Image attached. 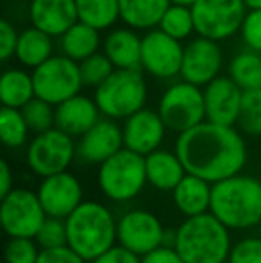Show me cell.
Here are the masks:
<instances>
[{"label": "cell", "instance_id": "cell-1", "mask_svg": "<svg viewBox=\"0 0 261 263\" xmlns=\"http://www.w3.org/2000/svg\"><path fill=\"white\" fill-rule=\"evenodd\" d=\"M174 151L186 172L211 184L240 174L247 163V145L240 129L209 120L177 135Z\"/></svg>", "mask_w": 261, "mask_h": 263}, {"label": "cell", "instance_id": "cell-2", "mask_svg": "<svg viewBox=\"0 0 261 263\" xmlns=\"http://www.w3.org/2000/svg\"><path fill=\"white\" fill-rule=\"evenodd\" d=\"M211 211L231 231L261 226V179L236 174L213 184Z\"/></svg>", "mask_w": 261, "mask_h": 263}, {"label": "cell", "instance_id": "cell-3", "mask_svg": "<svg viewBox=\"0 0 261 263\" xmlns=\"http://www.w3.org/2000/svg\"><path fill=\"white\" fill-rule=\"evenodd\" d=\"M231 229L211 211L186 217L175 229V251L185 263H222L233 247Z\"/></svg>", "mask_w": 261, "mask_h": 263}, {"label": "cell", "instance_id": "cell-4", "mask_svg": "<svg viewBox=\"0 0 261 263\" xmlns=\"http://www.w3.org/2000/svg\"><path fill=\"white\" fill-rule=\"evenodd\" d=\"M65 220L68 246L88 263L116 246L118 218L102 202L83 201Z\"/></svg>", "mask_w": 261, "mask_h": 263}, {"label": "cell", "instance_id": "cell-5", "mask_svg": "<svg viewBox=\"0 0 261 263\" xmlns=\"http://www.w3.org/2000/svg\"><path fill=\"white\" fill-rule=\"evenodd\" d=\"M97 183L102 195L116 204L131 202L145 190V156L124 147L122 151L98 165Z\"/></svg>", "mask_w": 261, "mask_h": 263}, {"label": "cell", "instance_id": "cell-6", "mask_svg": "<svg viewBox=\"0 0 261 263\" xmlns=\"http://www.w3.org/2000/svg\"><path fill=\"white\" fill-rule=\"evenodd\" d=\"M149 97V88L143 70H118L109 76L98 88L93 99L102 117L113 120H126L136 111L143 109Z\"/></svg>", "mask_w": 261, "mask_h": 263}, {"label": "cell", "instance_id": "cell-7", "mask_svg": "<svg viewBox=\"0 0 261 263\" xmlns=\"http://www.w3.org/2000/svg\"><path fill=\"white\" fill-rule=\"evenodd\" d=\"M157 113L167 124L168 131L181 135L206 120L204 91L188 81H175L161 93Z\"/></svg>", "mask_w": 261, "mask_h": 263}, {"label": "cell", "instance_id": "cell-8", "mask_svg": "<svg viewBox=\"0 0 261 263\" xmlns=\"http://www.w3.org/2000/svg\"><path fill=\"white\" fill-rule=\"evenodd\" d=\"M77 159V140L59 127L34 135L25 151L27 166L38 177L65 172Z\"/></svg>", "mask_w": 261, "mask_h": 263}, {"label": "cell", "instance_id": "cell-9", "mask_svg": "<svg viewBox=\"0 0 261 263\" xmlns=\"http://www.w3.org/2000/svg\"><path fill=\"white\" fill-rule=\"evenodd\" d=\"M36 97L57 106L84 88L79 63L65 54H54L32 70Z\"/></svg>", "mask_w": 261, "mask_h": 263}, {"label": "cell", "instance_id": "cell-10", "mask_svg": "<svg viewBox=\"0 0 261 263\" xmlns=\"http://www.w3.org/2000/svg\"><path fill=\"white\" fill-rule=\"evenodd\" d=\"M192 11L198 36L226 42L240 32L249 9L244 0H197Z\"/></svg>", "mask_w": 261, "mask_h": 263}, {"label": "cell", "instance_id": "cell-11", "mask_svg": "<svg viewBox=\"0 0 261 263\" xmlns=\"http://www.w3.org/2000/svg\"><path fill=\"white\" fill-rule=\"evenodd\" d=\"M47 213L38 192L29 188H13L0 202V222L7 236L34 238Z\"/></svg>", "mask_w": 261, "mask_h": 263}, {"label": "cell", "instance_id": "cell-12", "mask_svg": "<svg viewBox=\"0 0 261 263\" xmlns=\"http://www.w3.org/2000/svg\"><path fill=\"white\" fill-rule=\"evenodd\" d=\"M185 45L168 36L159 27L150 29L142 36V70L159 81L181 77Z\"/></svg>", "mask_w": 261, "mask_h": 263}, {"label": "cell", "instance_id": "cell-13", "mask_svg": "<svg viewBox=\"0 0 261 263\" xmlns=\"http://www.w3.org/2000/svg\"><path fill=\"white\" fill-rule=\"evenodd\" d=\"M167 228L150 210L134 208L122 213L116 222V243L138 256L163 246Z\"/></svg>", "mask_w": 261, "mask_h": 263}, {"label": "cell", "instance_id": "cell-14", "mask_svg": "<svg viewBox=\"0 0 261 263\" xmlns=\"http://www.w3.org/2000/svg\"><path fill=\"white\" fill-rule=\"evenodd\" d=\"M224 66V52L220 42L198 36L190 38L185 45L181 79L204 88L220 76Z\"/></svg>", "mask_w": 261, "mask_h": 263}, {"label": "cell", "instance_id": "cell-15", "mask_svg": "<svg viewBox=\"0 0 261 263\" xmlns=\"http://www.w3.org/2000/svg\"><path fill=\"white\" fill-rule=\"evenodd\" d=\"M124 149V131L118 120L102 117L77 138V159L84 165H102Z\"/></svg>", "mask_w": 261, "mask_h": 263}, {"label": "cell", "instance_id": "cell-16", "mask_svg": "<svg viewBox=\"0 0 261 263\" xmlns=\"http://www.w3.org/2000/svg\"><path fill=\"white\" fill-rule=\"evenodd\" d=\"M36 192L49 217L66 218L84 201V190L79 177L68 170L42 177Z\"/></svg>", "mask_w": 261, "mask_h": 263}, {"label": "cell", "instance_id": "cell-17", "mask_svg": "<svg viewBox=\"0 0 261 263\" xmlns=\"http://www.w3.org/2000/svg\"><path fill=\"white\" fill-rule=\"evenodd\" d=\"M122 131L124 147L142 154V156H147V154L161 149L168 127L161 115L157 113V109L143 107L124 120Z\"/></svg>", "mask_w": 261, "mask_h": 263}, {"label": "cell", "instance_id": "cell-18", "mask_svg": "<svg viewBox=\"0 0 261 263\" xmlns=\"http://www.w3.org/2000/svg\"><path fill=\"white\" fill-rule=\"evenodd\" d=\"M206 120L220 125H236L240 118L244 90L229 76H218L202 88Z\"/></svg>", "mask_w": 261, "mask_h": 263}, {"label": "cell", "instance_id": "cell-19", "mask_svg": "<svg viewBox=\"0 0 261 263\" xmlns=\"http://www.w3.org/2000/svg\"><path fill=\"white\" fill-rule=\"evenodd\" d=\"M29 18L31 25L52 38H59L79 22L75 0H31Z\"/></svg>", "mask_w": 261, "mask_h": 263}, {"label": "cell", "instance_id": "cell-20", "mask_svg": "<svg viewBox=\"0 0 261 263\" xmlns=\"http://www.w3.org/2000/svg\"><path fill=\"white\" fill-rule=\"evenodd\" d=\"M101 118L102 113L95 99L83 93L73 95L56 106V127L73 136L75 140L83 136L90 127H93Z\"/></svg>", "mask_w": 261, "mask_h": 263}, {"label": "cell", "instance_id": "cell-21", "mask_svg": "<svg viewBox=\"0 0 261 263\" xmlns=\"http://www.w3.org/2000/svg\"><path fill=\"white\" fill-rule=\"evenodd\" d=\"M102 52L118 70H142V36L131 27H113L102 40Z\"/></svg>", "mask_w": 261, "mask_h": 263}, {"label": "cell", "instance_id": "cell-22", "mask_svg": "<svg viewBox=\"0 0 261 263\" xmlns=\"http://www.w3.org/2000/svg\"><path fill=\"white\" fill-rule=\"evenodd\" d=\"M147 183L154 190L172 192L186 176V168L175 151L157 149L145 156Z\"/></svg>", "mask_w": 261, "mask_h": 263}, {"label": "cell", "instance_id": "cell-23", "mask_svg": "<svg viewBox=\"0 0 261 263\" xmlns=\"http://www.w3.org/2000/svg\"><path fill=\"white\" fill-rule=\"evenodd\" d=\"M211 192L213 184L209 181L186 172V176L172 190V201L185 218L195 217L211 210Z\"/></svg>", "mask_w": 261, "mask_h": 263}, {"label": "cell", "instance_id": "cell-24", "mask_svg": "<svg viewBox=\"0 0 261 263\" xmlns=\"http://www.w3.org/2000/svg\"><path fill=\"white\" fill-rule=\"evenodd\" d=\"M102 40L98 29L79 20L59 36V50L66 58L81 63L102 49Z\"/></svg>", "mask_w": 261, "mask_h": 263}, {"label": "cell", "instance_id": "cell-25", "mask_svg": "<svg viewBox=\"0 0 261 263\" xmlns=\"http://www.w3.org/2000/svg\"><path fill=\"white\" fill-rule=\"evenodd\" d=\"M170 0H120V20L134 31L159 27Z\"/></svg>", "mask_w": 261, "mask_h": 263}, {"label": "cell", "instance_id": "cell-26", "mask_svg": "<svg viewBox=\"0 0 261 263\" xmlns=\"http://www.w3.org/2000/svg\"><path fill=\"white\" fill-rule=\"evenodd\" d=\"M54 55V38L47 32L39 31L38 27L24 29L18 38V47L14 58L22 66L34 70L36 66L43 65L49 58Z\"/></svg>", "mask_w": 261, "mask_h": 263}, {"label": "cell", "instance_id": "cell-27", "mask_svg": "<svg viewBox=\"0 0 261 263\" xmlns=\"http://www.w3.org/2000/svg\"><path fill=\"white\" fill-rule=\"evenodd\" d=\"M36 97L32 72L24 68H9L0 77V101L2 106L22 109Z\"/></svg>", "mask_w": 261, "mask_h": 263}, {"label": "cell", "instance_id": "cell-28", "mask_svg": "<svg viewBox=\"0 0 261 263\" xmlns=\"http://www.w3.org/2000/svg\"><path fill=\"white\" fill-rule=\"evenodd\" d=\"M79 20L98 31H109L120 20V0H75Z\"/></svg>", "mask_w": 261, "mask_h": 263}, {"label": "cell", "instance_id": "cell-29", "mask_svg": "<svg viewBox=\"0 0 261 263\" xmlns=\"http://www.w3.org/2000/svg\"><path fill=\"white\" fill-rule=\"evenodd\" d=\"M227 76L244 91L261 88V54L245 47L231 58Z\"/></svg>", "mask_w": 261, "mask_h": 263}, {"label": "cell", "instance_id": "cell-30", "mask_svg": "<svg viewBox=\"0 0 261 263\" xmlns=\"http://www.w3.org/2000/svg\"><path fill=\"white\" fill-rule=\"evenodd\" d=\"M31 129L18 107L2 106L0 109V138L7 149H20L29 142Z\"/></svg>", "mask_w": 261, "mask_h": 263}, {"label": "cell", "instance_id": "cell-31", "mask_svg": "<svg viewBox=\"0 0 261 263\" xmlns=\"http://www.w3.org/2000/svg\"><path fill=\"white\" fill-rule=\"evenodd\" d=\"M159 29L163 32H167L168 36H172V38L179 40V42L190 40L193 32H197L192 7L170 4L168 9L165 11L163 18H161Z\"/></svg>", "mask_w": 261, "mask_h": 263}, {"label": "cell", "instance_id": "cell-32", "mask_svg": "<svg viewBox=\"0 0 261 263\" xmlns=\"http://www.w3.org/2000/svg\"><path fill=\"white\" fill-rule=\"evenodd\" d=\"M238 129L249 136H261V88L245 90L242 99Z\"/></svg>", "mask_w": 261, "mask_h": 263}, {"label": "cell", "instance_id": "cell-33", "mask_svg": "<svg viewBox=\"0 0 261 263\" xmlns=\"http://www.w3.org/2000/svg\"><path fill=\"white\" fill-rule=\"evenodd\" d=\"M22 113L27 120L31 133L34 135L56 127V106L39 97H34L31 102H27L22 107Z\"/></svg>", "mask_w": 261, "mask_h": 263}, {"label": "cell", "instance_id": "cell-34", "mask_svg": "<svg viewBox=\"0 0 261 263\" xmlns=\"http://www.w3.org/2000/svg\"><path fill=\"white\" fill-rule=\"evenodd\" d=\"M79 68H81V77H83L84 88H93V90L101 86L106 79H109V76L116 70L115 65L111 63V59L102 52V50H98L97 54L81 61Z\"/></svg>", "mask_w": 261, "mask_h": 263}, {"label": "cell", "instance_id": "cell-35", "mask_svg": "<svg viewBox=\"0 0 261 263\" xmlns=\"http://www.w3.org/2000/svg\"><path fill=\"white\" fill-rule=\"evenodd\" d=\"M42 247L34 238L11 236L4 247V261L6 263H36Z\"/></svg>", "mask_w": 261, "mask_h": 263}, {"label": "cell", "instance_id": "cell-36", "mask_svg": "<svg viewBox=\"0 0 261 263\" xmlns=\"http://www.w3.org/2000/svg\"><path fill=\"white\" fill-rule=\"evenodd\" d=\"M34 240L42 249H52L68 243V231H66V220L59 217H49L43 220L42 228L38 229Z\"/></svg>", "mask_w": 261, "mask_h": 263}, {"label": "cell", "instance_id": "cell-37", "mask_svg": "<svg viewBox=\"0 0 261 263\" xmlns=\"http://www.w3.org/2000/svg\"><path fill=\"white\" fill-rule=\"evenodd\" d=\"M227 260L231 263H261V236L251 235L236 240Z\"/></svg>", "mask_w": 261, "mask_h": 263}, {"label": "cell", "instance_id": "cell-38", "mask_svg": "<svg viewBox=\"0 0 261 263\" xmlns=\"http://www.w3.org/2000/svg\"><path fill=\"white\" fill-rule=\"evenodd\" d=\"M242 42L247 49L261 54V9H249L240 29Z\"/></svg>", "mask_w": 261, "mask_h": 263}, {"label": "cell", "instance_id": "cell-39", "mask_svg": "<svg viewBox=\"0 0 261 263\" xmlns=\"http://www.w3.org/2000/svg\"><path fill=\"white\" fill-rule=\"evenodd\" d=\"M36 263H88V261L66 243V246L61 247H52V249H42Z\"/></svg>", "mask_w": 261, "mask_h": 263}, {"label": "cell", "instance_id": "cell-40", "mask_svg": "<svg viewBox=\"0 0 261 263\" xmlns=\"http://www.w3.org/2000/svg\"><path fill=\"white\" fill-rule=\"evenodd\" d=\"M18 38H20V32L14 29L11 22H0V59L2 61H9L16 54Z\"/></svg>", "mask_w": 261, "mask_h": 263}, {"label": "cell", "instance_id": "cell-41", "mask_svg": "<svg viewBox=\"0 0 261 263\" xmlns=\"http://www.w3.org/2000/svg\"><path fill=\"white\" fill-rule=\"evenodd\" d=\"M90 263H142V256L122 247L120 243H116V246H113L111 249L106 251L104 254H101Z\"/></svg>", "mask_w": 261, "mask_h": 263}, {"label": "cell", "instance_id": "cell-42", "mask_svg": "<svg viewBox=\"0 0 261 263\" xmlns=\"http://www.w3.org/2000/svg\"><path fill=\"white\" fill-rule=\"evenodd\" d=\"M142 263H185L175 247L161 246L142 256Z\"/></svg>", "mask_w": 261, "mask_h": 263}, {"label": "cell", "instance_id": "cell-43", "mask_svg": "<svg viewBox=\"0 0 261 263\" xmlns=\"http://www.w3.org/2000/svg\"><path fill=\"white\" fill-rule=\"evenodd\" d=\"M14 188V176H13V170H11V165L2 159L0 161V197L7 195L11 190Z\"/></svg>", "mask_w": 261, "mask_h": 263}, {"label": "cell", "instance_id": "cell-44", "mask_svg": "<svg viewBox=\"0 0 261 263\" xmlns=\"http://www.w3.org/2000/svg\"><path fill=\"white\" fill-rule=\"evenodd\" d=\"M247 9H261V0H244Z\"/></svg>", "mask_w": 261, "mask_h": 263}, {"label": "cell", "instance_id": "cell-45", "mask_svg": "<svg viewBox=\"0 0 261 263\" xmlns=\"http://www.w3.org/2000/svg\"><path fill=\"white\" fill-rule=\"evenodd\" d=\"M195 2H197V0H170V4H177V6H188V7H192Z\"/></svg>", "mask_w": 261, "mask_h": 263}, {"label": "cell", "instance_id": "cell-46", "mask_svg": "<svg viewBox=\"0 0 261 263\" xmlns=\"http://www.w3.org/2000/svg\"><path fill=\"white\" fill-rule=\"evenodd\" d=\"M222 263H231V261H229V260H226V261H222Z\"/></svg>", "mask_w": 261, "mask_h": 263}]
</instances>
